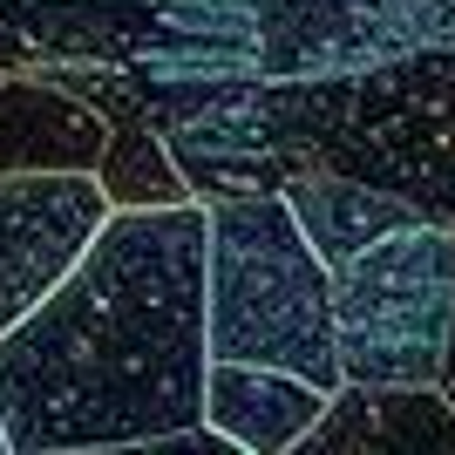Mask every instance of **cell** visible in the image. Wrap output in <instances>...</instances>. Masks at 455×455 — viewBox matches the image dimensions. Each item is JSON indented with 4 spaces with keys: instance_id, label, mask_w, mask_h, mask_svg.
I'll list each match as a JSON object with an SVG mask.
<instances>
[{
    "instance_id": "ba28073f",
    "label": "cell",
    "mask_w": 455,
    "mask_h": 455,
    "mask_svg": "<svg viewBox=\"0 0 455 455\" xmlns=\"http://www.w3.org/2000/svg\"><path fill=\"white\" fill-rule=\"evenodd\" d=\"M109 150V123L41 76L0 68V177L28 171H95Z\"/></svg>"
},
{
    "instance_id": "52a82bcc",
    "label": "cell",
    "mask_w": 455,
    "mask_h": 455,
    "mask_svg": "<svg viewBox=\"0 0 455 455\" xmlns=\"http://www.w3.org/2000/svg\"><path fill=\"white\" fill-rule=\"evenodd\" d=\"M292 455H455V401L442 387H340Z\"/></svg>"
},
{
    "instance_id": "8fae6325",
    "label": "cell",
    "mask_w": 455,
    "mask_h": 455,
    "mask_svg": "<svg viewBox=\"0 0 455 455\" xmlns=\"http://www.w3.org/2000/svg\"><path fill=\"white\" fill-rule=\"evenodd\" d=\"M68 455H245V449H238V442H225L218 428H184V435L116 442V449H68Z\"/></svg>"
},
{
    "instance_id": "5b68a950",
    "label": "cell",
    "mask_w": 455,
    "mask_h": 455,
    "mask_svg": "<svg viewBox=\"0 0 455 455\" xmlns=\"http://www.w3.org/2000/svg\"><path fill=\"white\" fill-rule=\"evenodd\" d=\"M435 41V0H251V82H326Z\"/></svg>"
},
{
    "instance_id": "277c9868",
    "label": "cell",
    "mask_w": 455,
    "mask_h": 455,
    "mask_svg": "<svg viewBox=\"0 0 455 455\" xmlns=\"http://www.w3.org/2000/svg\"><path fill=\"white\" fill-rule=\"evenodd\" d=\"M347 387H442L455 347V231L415 225L333 272Z\"/></svg>"
},
{
    "instance_id": "7a4b0ae2",
    "label": "cell",
    "mask_w": 455,
    "mask_h": 455,
    "mask_svg": "<svg viewBox=\"0 0 455 455\" xmlns=\"http://www.w3.org/2000/svg\"><path fill=\"white\" fill-rule=\"evenodd\" d=\"M279 177L340 171L408 197L428 225L455 231V48L428 41L401 61L326 82H251Z\"/></svg>"
},
{
    "instance_id": "5bb4252c",
    "label": "cell",
    "mask_w": 455,
    "mask_h": 455,
    "mask_svg": "<svg viewBox=\"0 0 455 455\" xmlns=\"http://www.w3.org/2000/svg\"><path fill=\"white\" fill-rule=\"evenodd\" d=\"M0 455H14V449H7V428H0Z\"/></svg>"
},
{
    "instance_id": "30bf717a",
    "label": "cell",
    "mask_w": 455,
    "mask_h": 455,
    "mask_svg": "<svg viewBox=\"0 0 455 455\" xmlns=\"http://www.w3.org/2000/svg\"><path fill=\"white\" fill-rule=\"evenodd\" d=\"M279 197H285V211L299 218L306 245L326 259V272H340L347 259L374 251L380 238H395V231L428 225L408 197H387V190L361 184V177H340V171H292L279 184Z\"/></svg>"
},
{
    "instance_id": "7c38bea8",
    "label": "cell",
    "mask_w": 455,
    "mask_h": 455,
    "mask_svg": "<svg viewBox=\"0 0 455 455\" xmlns=\"http://www.w3.org/2000/svg\"><path fill=\"white\" fill-rule=\"evenodd\" d=\"M435 41L455 48V0H435Z\"/></svg>"
},
{
    "instance_id": "4fadbf2b",
    "label": "cell",
    "mask_w": 455,
    "mask_h": 455,
    "mask_svg": "<svg viewBox=\"0 0 455 455\" xmlns=\"http://www.w3.org/2000/svg\"><path fill=\"white\" fill-rule=\"evenodd\" d=\"M442 395L455 401V347H449V380H442Z\"/></svg>"
},
{
    "instance_id": "3957f363",
    "label": "cell",
    "mask_w": 455,
    "mask_h": 455,
    "mask_svg": "<svg viewBox=\"0 0 455 455\" xmlns=\"http://www.w3.org/2000/svg\"><path fill=\"white\" fill-rule=\"evenodd\" d=\"M211 211V361L279 367L326 395H340V340H333V272L306 245L299 218L279 190L225 197Z\"/></svg>"
},
{
    "instance_id": "6da1fadb",
    "label": "cell",
    "mask_w": 455,
    "mask_h": 455,
    "mask_svg": "<svg viewBox=\"0 0 455 455\" xmlns=\"http://www.w3.org/2000/svg\"><path fill=\"white\" fill-rule=\"evenodd\" d=\"M211 211H116L61 292L0 333V428L14 455L116 449L204 428Z\"/></svg>"
},
{
    "instance_id": "9c48e42d",
    "label": "cell",
    "mask_w": 455,
    "mask_h": 455,
    "mask_svg": "<svg viewBox=\"0 0 455 455\" xmlns=\"http://www.w3.org/2000/svg\"><path fill=\"white\" fill-rule=\"evenodd\" d=\"M326 387L279 367H238L211 361L204 380V428H218L225 442H238L245 455H292L326 415Z\"/></svg>"
},
{
    "instance_id": "8992f818",
    "label": "cell",
    "mask_w": 455,
    "mask_h": 455,
    "mask_svg": "<svg viewBox=\"0 0 455 455\" xmlns=\"http://www.w3.org/2000/svg\"><path fill=\"white\" fill-rule=\"evenodd\" d=\"M109 218L116 204L95 171L0 177V333H14L48 292H61Z\"/></svg>"
}]
</instances>
